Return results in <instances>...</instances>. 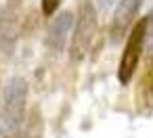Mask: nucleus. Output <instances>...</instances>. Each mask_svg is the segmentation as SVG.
Listing matches in <instances>:
<instances>
[{"instance_id":"obj_1","label":"nucleus","mask_w":153,"mask_h":138,"mask_svg":"<svg viewBox=\"0 0 153 138\" xmlns=\"http://www.w3.org/2000/svg\"><path fill=\"white\" fill-rule=\"evenodd\" d=\"M27 82L19 75L11 77L2 90V107H0V136L15 138L23 125L27 109Z\"/></svg>"},{"instance_id":"obj_2","label":"nucleus","mask_w":153,"mask_h":138,"mask_svg":"<svg viewBox=\"0 0 153 138\" xmlns=\"http://www.w3.org/2000/svg\"><path fill=\"white\" fill-rule=\"evenodd\" d=\"M147 25H149V19H140L134 23L128 40H126V46H124V52H122V59H120V67H117V80L122 84H128L138 67V61H140V52H143V46H145V40H147Z\"/></svg>"},{"instance_id":"obj_3","label":"nucleus","mask_w":153,"mask_h":138,"mask_svg":"<svg viewBox=\"0 0 153 138\" xmlns=\"http://www.w3.org/2000/svg\"><path fill=\"white\" fill-rule=\"evenodd\" d=\"M94 30H97V11L92 7V2L84 0L80 4V11H78V21H76V27H74L71 46H69V52H71L74 61L84 59V55L88 52V48L92 44Z\"/></svg>"},{"instance_id":"obj_4","label":"nucleus","mask_w":153,"mask_h":138,"mask_svg":"<svg viewBox=\"0 0 153 138\" xmlns=\"http://www.w3.org/2000/svg\"><path fill=\"white\" fill-rule=\"evenodd\" d=\"M140 7H143V0H120V4L113 13V19H111V30H109L113 42H120L128 34V30L134 27L132 23L138 15Z\"/></svg>"},{"instance_id":"obj_5","label":"nucleus","mask_w":153,"mask_h":138,"mask_svg":"<svg viewBox=\"0 0 153 138\" xmlns=\"http://www.w3.org/2000/svg\"><path fill=\"white\" fill-rule=\"evenodd\" d=\"M134 107L140 115H151L153 113V55L147 59L143 73L136 82L134 90Z\"/></svg>"},{"instance_id":"obj_6","label":"nucleus","mask_w":153,"mask_h":138,"mask_svg":"<svg viewBox=\"0 0 153 138\" xmlns=\"http://www.w3.org/2000/svg\"><path fill=\"white\" fill-rule=\"evenodd\" d=\"M71 25H74V15L67 13V11L61 13V15L51 23L46 44H48L55 52H61V50H63V46H65V38H67V32H69Z\"/></svg>"},{"instance_id":"obj_7","label":"nucleus","mask_w":153,"mask_h":138,"mask_svg":"<svg viewBox=\"0 0 153 138\" xmlns=\"http://www.w3.org/2000/svg\"><path fill=\"white\" fill-rule=\"evenodd\" d=\"M59 4H61V0H42V15L44 17L55 15V11L59 9Z\"/></svg>"},{"instance_id":"obj_8","label":"nucleus","mask_w":153,"mask_h":138,"mask_svg":"<svg viewBox=\"0 0 153 138\" xmlns=\"http://www.w3.org/2000/svg\"><path fill=\"white\" fill-rule=\"evenodd\" d=\"M111 2H113V0H101V7H103V9H107Z\"/></svg>"}]
</instances>
